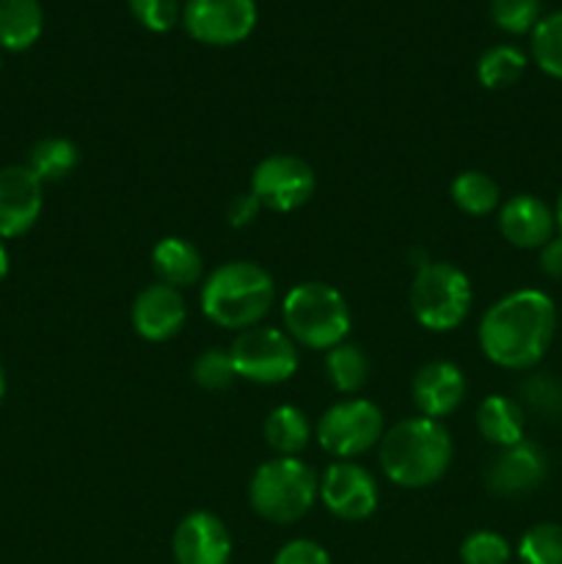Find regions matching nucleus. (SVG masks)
<instances>
[{"instance_id":"obj_1","label":"nucleus","mask_w":562,"mask_h":564,"mask_svg":"<svg viewBox=\"0 0 562 564\" xmlns=\"http://www.w3.org/2000/svg\"><path fill=\"white\" fill-rule=\"evenodd\" d=\"M554 334V301L540 290H516L483 314L479 347L496 367L523 372L543 361Z\"/></svg>"},{"instance_id":"obj_2","label":"nucleus","mask_w":562,"mask_h":564,"mask_svg":"<svg viewBox=\"0 0 562 564\" xmlns=\"http://www.w3.org/2000/svg\"><path fill=\"white\" fill-rule=\"evenodd\" d=\"M450 463L452 438L435 419H406L380 438V466L400 488H430L444 477Z\"/></svg>"},{"instance_id":"obj_3","label":"nucleus","mask_w":562,"mask_h":564,"mask_svg":"<svg viewBox=\"0 0 562 564\" xmlns=\"http://www.w3.org/2000/svg\"><path fill=\"white\" fill-rule=\"evenodd\" d=\"M273 301V279L253 262L220 264L202 286V312L220 328H253L270 312Z\"/></svg>"},{"instance_id":"obj_4","label":"nucleus","mask_w":562,"mask_h":564,"mask_svg":"<svg viewBox=\"0 0 562 564\" xmlns=\"http://www.w3.org/2000/svg\"><path fill=\"white\" fill-rule=\"evenodd\" d=\"M284 328L295 345L309 350H331L350 334V308L339 290L323 281H306L287 292Z\"/></svg>"},{"instance_id":"obj_5","label":"nucleus","mask_w":562,"mask_h":564,"mask_svg":"<svg viewBox=\"0 0 562 564\" xmlns=\"http://www.w3.org/2000/svg\"><path fill=\"white\" fill-rule=\"evenodd\" d=\"M320 496V479L298 457H275L253 471L248 485L251 507L270 523H295Z\"/></svg>"},{"instance_id":"obj_6","label":"nucleus","mask_w":562,"mask_h":564,"mask_svg":"<svg viewBox=\"0 0 562 564\" xmlns=\"http://www.w3.org/2000/svg\"><path fill=\"white\" fill-rule=\"evenodd\" d=\"M472 281L450 262H428L411 284V312L419 325L435 334L457 328L472 312Z\"/></svg>"},{"instance_id":"obj_7","label":"nucleus","mask_w":562,"mask_h":564,"mask_svg":"<svg viewBox=\"0 0 562 564\" xmlns=\"http://www.w3.org/2000/svg\"><path fill=\"white\" fill-rule=\"evenodd\" d=\"M231 364H235L237 378H246L251 383L275 386L284 383L298 369V345L290 334L279 328H262L253 325L237 334L231 341Z\"/></svg>"},{"instance_id":"obj_8","label":"nucleus","mask_w":562,"mask_h":564,"mask_svg":"<svg viewBox=\"0 0 562 564\" xmlns=\"http://www.w3.org/2000/svg\"><path fill=\"white\" fill-rule=\"evenodd\" d=\"M383 438V413L369 400H345L323 413L317 422V441L339 460L364 455Z\"/></svg>"},{"instance_id":"obj_9","label":"nucleus","mask_w":562,"mask_h":564,"mask_svg":"<svg viewBox=\"0 0 562 564\" xmlns=\"http://www.w3.org/2000/svg\"><path fill=\"white\" fill-rule=\"evenodd\" d=\"M182 25L196 42L209 47H229L251 36L257 25L253 0H187L182 6Z\"/></svg>"},{"instance_id":"obj_10","label":"nucleus","mask_w":562,"mask_h":564,"mask_svg":"<svg viewBox=\"0 0 562 564\" xmlns=\"http://www.w3.org/2000/svg\"><path fill=\"white\" fill-rule=\"evenodd\" d=\"M314 171L295 154H270L253 169L251 196L273 213H292L314 196Z\"/></svg>"},{"instance_id":"obj_11","label":"nucleus","mask_w":562,"mask_h":564,"mask_svg":"<svg viewBox=\"0 0 562 564\" xmlns=\"http://www.w3.org/2000/svg\"><path fill=\"white\" fill-rule=\"evenodd\" d=\"M320 499L342 521H364L378 507V485L358 463L336 460L320 479Z\"/></svg>"},{"instance_id":"obj_12","label":"nucleus","mask_w":562,"mask_h":564,"mask_svg":"<svg viewBox=\"0 0 562 564\" xmlns=\"http://www.w3.org/2000/svg\"><path fill=\"white\" fill-rule=\"evenodd\" d=\"M42 182L28 165L0 169V240H14L42 215Z\"/></svg>"},{"instance_id":"obj_13","label":"nucleus","mask_w":562,"mask_h":564,"mask_svg":"<svg viewBox=\"0 0 562 564\" xmlns=\"http://www.w3.org/2000/svg\"><path fill=\"white\" fill-rule=\"evenodd\" d=\"M549 474V457L534 441H518V444L505 446L499 455L490 460L485 482L496 496H523L540 488Z\"/></svg>"},{"instance_id":"obj_14","label":"nucleus","mask_w":562,"mask_h":564,"mask_svg":"<svg viewBox=\"0 0 562 564\" xmlns=\"http://www.w3.org/2000/svg\"><path fill=\"white\" fill-rule=\"evenodd\" d=\"M171 549L176 564H229L231 534L220 518L198 510L182 518Z\"/></svg>"},{"instance_id":"obj_15","label":"nucleus","mask_w":562,"mask_h":564,"mask_svg":"<svg viewBox=\"0 0 562 564\" xmlns=\"http://www.w3.org/2000/svg\"><path fill=\"white\" fill-rule=\"evenodd\" d=\"M499 231L510 246L534 251L556 235L554 209L532 193H518L507 198L499 209Z\"/></svg>"},{"instance_id":"obj_16","label":"nucleus","mask_w":562,"mask_h":564,"mask_svg":"<svg viewBox=\"0 0 562 564\" xmlns=\"http://www.w3.org/2000/svg\"><path fill=\"white\" fill-rule=\"evenodd\" d=\"M187 319L185 297L169 284H149L132 303V328L147 341H165L182 330Z\"/></svg>"},{"instance_id":"obj_17","label":"nucleus","mask_w":562,"mask_h":564,"mask_svg":"<svg viewBox=\"0 0 562 564\" xmlns=\"http://www.w3.org/2000/svg\"><path fill=\"white\" fill-rule=\"evenodd\" d=\"M466 394V378L452 361H430L417 372L411 386L413 405L428 419H444L455 411Z\"/></svg>"},{"instance_id":"obj_18","label":"nucleus","mask_w":562,"mask_h":564,"mask_svg":"<svg viewBox=\"0 0 562 564\" xmlns=\"http://www.w3.org/2000/svg\"><path fill=\"white\" fill-rule=\"evenodd\" d=\"M152 268L160 284L185 290L202 279V253L185 237H163L152 251Z\"/></svg>"},{"instance_id":"obj_19","label":"nucleus","mask_w":562,"mask_h":564,"mask_svg":"<svg viewBox=\"0 0 562 564\" xmlns=\"http://www.w3.org/2000/svg\"><path fill=\"white\" fill-rule=\"evenodd\" d=\"M477 427L488 444L505 449V446H512L518 444V441H523L527 416H523V408L518 405L516 400L501 394H490L485 397L483 405H479Z\"/></svg>"},{"instance_id":"obj_20","label":"nucleus","mask_w":562,"mask_h":564,"mask_svg":"<svg viewBox=\"0 0 562 564\" xmlns=\"http://www.w3.org/2000/svg\"><path fill=\"white\" fill-rule=\"evenodd\" d=\"M44 31V11L39 0H0V47L22 53L33 47Z\"/></svg>"},{"instance_id":"obj_21","label":"nucleus","mask_w":562,"mask_h":564,"mask_svg":"<svg viewBox=\"0 0 562 564\" xmlns=\"http://www.w3.org/2000/svg\"><path fill=\"white\" fill-rule=\"evenodd\" d=\"M309 435L312 430H309L306 416L295 405L273 408L270 416L264 419V438H268L270 449L279 452V457H295L298 452L306 449Z\"/></svg>"},{"instance_id":"obj_22","label":"nucleus","mask_w":562,"mask_h":564,"mask_svg":"<svg viewBox=\"0 0 562 564\" xmlns=\"http://www.w3.org/2000/svg\"><path fill=\"white\" fill-rule=\"evenodd\" d=\"M77 152L75 143L69 138H44V141L33 143L28 152V169L39 176V182H61L77 169Z\"/></svg>"},{"instance_id":"obj_23","label":"nucleus","mask_w":562,"mask_h":564,"mask_svg":"<svg viewBox=\"0 0 562 564\" xmlns=\"http://www.w3.org/2000/svg\"><path fill=\"white\" fill-rule=\"evenodd\" d=\"M325 375H328L336 391L356 394L369 380V358L364 356V350L358 345L342 341V345L331 347L328 356H325Z\"/></svg>"},{"instance_id":"obj_24","label":"nucleus","mask_w":562,"mask_h":564,"mask_svg":"<svg viewBox=\"0 0 562 564\" xmlns=\"http://www.w3.org/2000/svg\"><path fill=\"white\" fill-rule=\"evenodd\" d=\"M450 193L452 202H455L463 213L477 215V218L494 213L501 202L499 185H496L488 174H483V171H463V174H457L455 180H452Z\"/></svg>"},{"instance_id":"obj_25","label":"nucleus","mask_w":562,"mask_h":564,"mask_svg":"<svg viewBox=\"0 0 562 564\" xmlns=\"http://www.w3.org/2000/svg\"><path fill=\"white\" fill-rule=\"evenodd\" d=\"M527 69V55L512 44H496L485 50L477 61V77L485 88H510L512 83L521 80Z\"/></svg>"},{"instance_id":"obj_26","label":"nucleus","mask_w":562,"mask_h":564,"mask_svg":"<svg viewBox=\"0 0 562 564\" xmlns=\"http://www.w3.org/2000/svg\"><path fill=\"white\" fill-rule=\"evenodd\" d=\"M532 58L554 80H562V11L540 17L532 31Z\"/></svg>"},{"instance_id":"obj_27","label":"nucleus","mask_w":562,"mask_h":564,"mask_svg":"<svg viewBox=\"0 0 562 564\" xmlns=\"http://www.w3.org/2000/svg\"><path fill=\"white\" fill-rule=\"evenodd\" d=\"M523 564H562V523H534L518 540Z\"/></svg>"},{"instance_id":"obj_28","label":"nucleus","mask_w":562,"mask_h":564,"mask_svg":"<svg viewBox=\"0 0 562 564\" xmlns=\"http://www.w3.org/2000/svg\"><path fill=\"white\" fill-rule=\"evenodd\" d=\"M540 0H490V20L505 33L521 36L540 22Z\"/></svg>"},{"instance_id":"obj_29","label":"nucleus","mask_w":562,"mask_h":564,"mask_svg":"<svg viewBox=\"0 0 562 564\" xmlns=\"http://www.w3.org/2000/svg\"><path fill=\"white\" fill-rule=\"evenodd\" d=\"M191 375H193V380H196V383L207 391L229 389L231 380L237 378L231 356L226 350H218V347H209V350H204L202 356L193 361Z\"/></svg>"},{"instance_id":"obj_30","label":"nucleus","mask_w":562,"mask_h":564,"mask_svg":"<svg viewBox=\"0 0 562 564\" xmlns=\"http://www.w3.org/2000/svg\"><path fill=\"white\" fill-rule=\"evenodd\" d=\"M510 554V543L490 529L472 532L461 545L463 564H507Z\"/></svg>"},{"instance_id":"obj_31","label":"nucleus","mask_w":562,"mask_h":564,"mask_svg":"<svg viewBox=\"0 0 562 564\" xmlns=\"http://www.w3.org/2000/svg\"><path fill=\"white\" fill-rule=\"evenodd\" d=\"M132 17L152 33H169L180 22V0H127Z\"/></svg>"},{"instance_id":"obj_32","label":"nucleus","mask_w":562,"mask_h":564,"mask_svg":"<svg viewBox=\"0 0 562 564\" xmlns=\"http://www.w3.org/2000/svg\"><path fill=\"white\" fill-rule=\"evenodd\" d=\"M523 397L543 416H562V383L545 375H532L523 383Z\"/></svg>"},{"instance_id":"obj_33","label":"nucleus","mask_w":562,"mask_h":564,"mask_svg":"<svg viewBox=\"0 0 562 564\" xmlns=\"http://www.w3.org/2000/svg\"><path fill=\"white\" fill-rule=\"evenodd\" d=\"M273 564H331V556L314 540H292L273 556Z\"/></svg>"},{"instance_id":"obj_34","label":"nucleus","mask_w":562,"mask_h":564,"mask_svg":"<svg viewBox=\"0 0 562 564\" xmlns=\"http://www.w3.org/2000/svg\"><path fill=\"white\" fill-rule=\"evenodd\" d=\"M259 209H262V204L257 202V196L246 193V196H237L235 202L229 204L226 220H229V226H235V229H242V226H248L253 218H257Z\"/></svg>"},{"instance_id":"obj_35","label":"nucleus","mask_w":562,"mask_h":564,"mask_svg":"<svg viewBox=\"0 0 562 564\" xmlns=\"http://www.w3.org/2000/svg\"><path fill=\"white\" fill-rule=\"evenodd\" d=\"M540 270L549 279H562V235H554L540 248Z\"/></svg>"},{"instance_id":"obj_36","label":"nucleus","mask_w":562,"mask_h":564,"mask_svg":"<svg viewBox=\"0 0 562 564\" xmlns=\"http://www.w3.org/2000/svg\"><path fill=\"white\" fill-rule=\"evenodd\" d=\"M9 275V251H6L3 240H0V281Z\"/></svg>"},{"instance_id":"obj_37","label":"nucleus","mask_w":562,"mask_h":564,"mask_svg":"<svg viewBox=\"0 0 562 564\" xmlns=\"http://www.w3.org/2000/svg\"><path fill=\"white\" fill-rule=\"evenodd\" d=\"M554 218H556V235H562V193H560V198H556Z\"/></svg>"},{"instance_id":"obj_38","label":"nucleus","mask_w":562,"mask_h":564,"mask_svg":"<svg viewBox=\"0 0 562 564\" xmlns=\"http://www.w3.org/2000/svg\"><path fill=\"white\" fill-rule=\"evenodd\" d=\"M6 394V372H3V364H0V400Z\"/></svg>"}]
</instances>
